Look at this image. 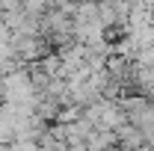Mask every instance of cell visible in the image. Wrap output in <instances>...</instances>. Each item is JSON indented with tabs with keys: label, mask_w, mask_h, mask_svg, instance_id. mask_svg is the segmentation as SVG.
<instances>
[{
	"label": "cell",
	"mask_w": 154,
	"mask_h": 151,
	"mask_svg": "<svg viewBox=\"0 0 154 151\" xmlns=\"http://www.w3.org/2000/svg\"><path fill=\"white\" fill-rule=\"evenodd\" d=\"M54 6H57V0H21V9L36 15V18H42L45 12H51Z\"/></svg>",
	"instance_id": "cell-1"
},
{
	"label": "cell",
	"mask_w": 154,
	"mask_h": 151,
	"mask_svg": "<svg viewBox=\"0 0 154 151\" xmlns=\"http://www.w3.org/2000/svg\"><path fill=\"white\" fill-rule=\"evenodd\" d=\"M9 151H42V142H36V139H12Z\"/></svg>",
	"instance_id": "cell-2"
},
{
	"label": "cell",
	"mask_w": 154,
	"mask_h": 151,
	"mask_svg": "<svg viewBox=\"0 0 154 151\" xmlns=\"http://www.w3.org/2000/svg\"><path fill=\"white\" fill-rule=\"evenodd\" d=\"M68 151H92V148H89V145H71Z\"/></svg>",
	"instance_id": "cell-3"
}]
</instances>
